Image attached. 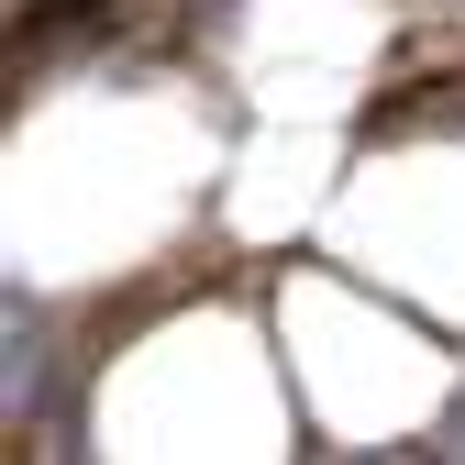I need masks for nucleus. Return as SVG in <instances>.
I'll return each instance as SVG.
<instances>
[{
	"instance_id": "f257e3e1",
	"label": "nucleus",
	"mask_w": 465,
	"mask_h": 465,
	"mask_svg": "<svg viewBox=\"0 0 465 465\" xmlns=\"http://www.w3.org/2000/svg\"><path fill=\"white\" fill-rule=\"evenodd\" d=\"M266 322H277L288 388L311 411V454L421 465L432 421L465 388V332H443L421 300L377 288L366 266H343L332 244L266 266Z\"/></svg>"
},
{
	"instance_id": "f03ea898",
	"label": "nucleus",
	"mask_w": 465,
	"mask_h": 465,
	"mask_svg": "<svg viewBox=\"0 0 465 465\" xmlns=\"http://www.w3.org/2000/svg\"><path fill=\"white\" fill-rule=\"evenodd\" d=\"M311 244H332L343 266H366L377 288L421 300L443 332H465V123L355 134Z\"/></svg>"
}]
</instances>
